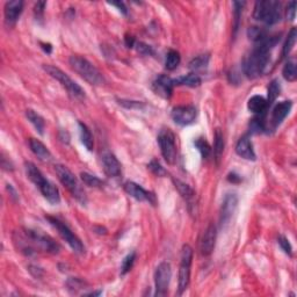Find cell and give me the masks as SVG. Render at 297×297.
<instances>
[{
    "mask_svg": "<svg viewBox=\"0 0 297 297\" xmlns=\"http://www.w3.org/2000/svg\"><path fill=\"white\" fill-rule=\"evenodd\" d=\"M172 119L179 126H189L194 122L196 116H198V110L194 106H177L172 109Z\"/></svg>",
    "mask_w": 297,
    "mask_h": 297,
    "instance_id": "cell-11",
    "label": "cell"
},
{
    "mask_svg": "<svg viewBox=\"0 0 297 297\" xmlns=\"http://www.w3.org/2000/svg\"><path fill=\"white\" fill-rule=\"evenodd\" d=\"M55 172H56L58 180H60L61 184L71 193V195L74 196L77 201L82 203V205H85L86 203L85 191L82 189L80 184H79L78 179L75 178V175L72 173L67 166H64V165H56V166H55Z\"/></svg>",
    "mask_w": 297,
    "mask_h": 297,
    "instance_id": "cell-5",
    "label": "cell"
},
{
    "mask_svg": "<svg viewBox=\"0 0 297 297\" xmlns=\"http://www.w3.org/2000/svg\"><path fill=\"white\" fill-rule=\"evenodd\" d=\"M29 148L30 150H32V152L35 154L40 160L50 161L51 158H53L51 152L48 150L46 145H44L41 141L36 140V138H29Z\"/></svg>",
    "mask_w": 297,
    "mask_h": 297,
    "instance_id": "cell-21",
    "label": "cell"
},
{
    "mask_svg": "<svg viewBox=\"0 0 297 297\" xmlns=\"http://www.w3.org/2000/svg\"><path fill=\"white\" fill-rule=\"evenodd\" d=\"M79 131H80L81 143L84 144V147L87 148L88 151H92L93 147H94V141H93L91 130L88 129V127L86 126V124L79 122Z\"/></svg>",
    "mask_w": 297,
    "mask_h": 297,
    "instance_id": "cell-28",
    "label": "cell"
},
{
    "mask_svg": "<svg viewBox=\"0 0 297 297\" xmlns=\"http://www.w3.org/2000/svg\"><path fill=\"white\" fill-rule=\"evenodd\" d=\"M208 63H209L208 55H200V56L195 57L194 60L189 63V68H191L193 71L205 70V69L208 67Z\"/></svg>",
    "mask_w": 297,
    "mask_h": 297,
    "instance_id": "cell-34",
    "label": "cell"
},
{
    "mask_svg": "<svg viewBox=\"0 0 297 297\" xmlns=\"http://www.w3.org/2000/svg\"><path fill=\"white\" fill-rule=\"evenodd\" d=\"M194 145H195V148L199 150V152L201 153L203 159H207V158L210 156V153H212V147H210L208 142L206 141V138H203V137L196 138V140L194 141Z\"/></svg>",
    "mask_w": 297,
    "mask_h": 297,
    "instance_id": "cell-31",
    "label": "cell"
},
{
    "mask_svg": "<svg viewBox=\"0 0 297 297\" xmlns=\"http://www.w3.org/2000/svg\"><path fill=\"white\" fill-rule=\"evenodd\" d=\"M70 67L75 74H78L80 77L88 82V84L100 86L105 82V78L101 72L93 65L91 62L86 60V58L74 55L69 60Z\"/></svg>",
    "mask_w": 297,
    "mask_h": 297,
    "instance_id": "cell-3",
    "label": "cell"
},
{
    "mask_svg": "<svg viewBox=\"0 0 297 297\" xmlns=\"http://www.w3.org/2000/svg\"><path fill=\"white\" fill-rule=\"evenodd\" d=\"M26 116H27V119L29 120V122L32 123L34 127H35V129L39 131V134L43 135L44 129H46V121H44L43 117L33 109H27Z\"/></svg>",
    "mask_w": 297,
    "mask_h": 297,
    "instance_id": "cell-25",
    "label": "cell"
},
{
    "mask_svg": "<svg viewBox=\"0 0 297 297\" xmlns=\"http://www.w3.org/2000/svg\"><path fill=\"white\" fill-rule=\"evenodd\" d=\"M295 14H296V1H292L287 8V18H288L290 21H294L295 20Z\"/></svg>",
    "mask_w": 297,
    "mask_h": 297,
    "instance_id": "cell-42",
    "label": "cell"
},
{
    "mask_svg": "<svg viewBox=\"0 0 297 297\" xmlns=\"http://www.w3.org/2000/svg\"><path fill=\"white\" fill-rule=\"evenodd\" d=\"M174 86L175 85H182L188 86V87H198L201 85V78L199 77V74H189L182 77H179L177 79H173Z\"/></svg>",
    "mask_w": 297,
    "mask_h": 297,
    "instance_id": "cell-26",
    "label": "cell"
},
{
    "mask_svg": "<svg viewBox=\"0 0 297 297\" xmlns=\"http://www.w3.org/2000/svg\"><path fill=\"white\" fill-rule=\"evenodd\" d=\"M102 167L105 171L106 175H108L109 178H117L121 175V163L117 160V158L110 152H105L101 157Z\"/></svg>",
    "mask_w": 297,
    "mask_h": 297,
    "instance_id": "cell-17",
    "label": "cell"
},
{
    "mask_svg": "<svg viewBox=\"0 0 297 297\" xmlns=\"http://www.w3.org/2000/svg\"><path fill=\"white\" fill-rule=\"evenodd\" d=\"M126 43H127V46L129 47V48H133V47H135V44H136V42H135L134 37L133 36H129V35H128L126 37Z\"/></svg>",
    "mask_w": 297,
    "mask_h": 297,
    "instance_id": "cell-45",
    "label": "cell"
},
{
    "mask_svg": "<svg viewBox=\"0 0 297 297\" xmlns=\"http://www.w3.org/2000/svg\"><path fill=\"white\" fill-rule=\"evenodd\" d=\"M296 37H297V32H296L295 27H294V28H292V30H290L289 35H288V37H287V41H286L285 46H283L282 57H287L290 53H292V50L294 49V47H295Z\"/></svg>",
    "mask_w": 297,
    "mask_h": 297,
    "instance_id": "cell-32",
    "label": "cell"
},
{
    "mask_svg": "<svg viewBox=\"0 0 297 297\" xmlns=\"http://www.w3.org/2000/svg\"><path fill=\"white\" fill-rule=\"evenodd\" d=\"M158 144H159L161 154L167 164L173 165L177 160L178 148L175 143V135L170 129L160 130L157 137Z\"/></svg>",
    "mask_w": 297,
    "mask_h": 297,
    "instance_id": "cell-7",
    "label": "cell"
},
{
    "mask_svg": "<svg viewBox=\"0 0 297 297\" xmlns=\"http://www.w3.org/2000/svg\"><path fill=\"white\" fill-rule=\"evenodd\" d=\"M216 226L214 224H209V226L203 232L201 241H200V251L205 257L213 253L216 243Z\"/></svg>",
    "mask_w": 297,
    "mask_h": 297,
    "instance_id": "cell-14",
    "label": "cell"
},
{
    "mask_svg": "<svg viewBox=\"0 0 297 297\" xmlns=\"http://www.w3.org/2000/svg\"><path fill=\"white\" fill-rule=\"evenodd\" d=\"M236 152L239 157L244 158L247 160H255V152L253 150V145L252 142L247 136L241 137L236 145Z\"/></svg>",
    "mask_w": 297,
    "mask_h": 297,
    "instance_id": "cell-19",
    "label": "cell"
},
{
    "mask_svg": "<svg viewBox=\"0 0 297 297\" xmlns=\"http://www.w3.org/2000/svg\"><path fill=\"white\" fill-rule=\"evenodd\" d=\"M173 87H174L173 79L164 74L159 75V77L153 81V85H152V88L153 91L156 92V94L160 95L161 98L164 99L171 98L172 92H173Z\"/></svg>",
    "mask_w": 297,
    "mask_h": 297,
    "instance_id": "cell-16",
    "label": "cell"
},
{
    "mask_svg": "<svg viewBox=\"0 0 297 297\" xmlns=\"http://www.w3.org/2000/svg\"><path fill=\"white\" fill-rule=\"evenodd\" d=\"M282 74H283V78H285L286 80L290 81V82L296 80L297 71H296L295 61L292 60V61L287 62L285 68H283V70H282Z\"/></svg>",
    "mask_w": 297,
    "mask_h": 297,
    "instance_id": "cell-30",
    "label": "cell"
},
{
    "mask_svg": "<svg viewBox=\"0 0 297 297\" xmlns=\"http://www.w3.org/2000/svg\"><path fill=\"white\" fill-rule=\"evenodd\" d=\"M253 18L265 25H275L281 20V2L274 0L255 2Z\"/></svg>",
    "mask_w": 297,
    "mask_h": 297,
    "instance_id": "cell-4",
    "label": "cell"
},
{
    "mask_svg": "<svg viewBox=\"0 0 297 297\" xmlns=\"http://www.w3.org/2000/svg\"><path fill=\"white\" fill-rule=\"evenodd\" d=\"M23 9V1L21 0H13L7 1L5 4L4 13H5V22L8 27L14 26L18 21L20 15H21Z\"/></svg>",
    "mask_w": 297,
    "mask_h": 297,
    "instance_id": "cell-13",
    "label": "cell"
},
{
    "mask_svg": "<svg viewBox=\"0 0 297 297\" xmlns=\"http://www.w3.org/2000/svg\"><path fill=\"white\" fill-rule=\"evenodd\" d=\"M123 188L128 195H130L131 198L136 199L137 201H147L153 206L156 205V198H154L152 193L145 191L142 186L136 184V182L127 181L126 184H124Z\"/></svg>",
    "mask_w": 297,
    "mask_h": 297,
    "instance_id": "cell-12",
    "label": "cell"
},
{
    "mask_svg": "<svg viewBox=\"0 0 297 297\" xmlns=\"http://www.w3.org/2000/svg\"><path fill=\"white\" fill-rule=\"evenodd\" d=\"M181 57L180 54L175 50H170L166 55V62H165V67H166L167 70L173 71L179 67L180 64Z\"/></svg>",
    "mask_w": 297,
    "mask_h": 297,
    "instance_id": "cell-29",
    "label": "cell"
},
{
    "mask_svg": "<svg viewBox=\"0 0 297 297\" xmlns=\"http://www.w3.org/2000/svg\"><path fill=\"white\" fill-rule=\"evenodd\" d=\"M172 278L171 265L166 261L160 262L154 272V285H156V295L165 296L167 294Z\"/></svg>",
    "mask_w": 297,
    "mask_h": 297,
    "instance_id": "cell-10",
    "label": "cell"
},
{
    "mask_svg": "<svg viewBox=\"0 0 297 297\" xmlns=\"http://www.w3.org/2000/svg\"><path fill=\"white\" fill-rule=\"evenodd\" d=\"M248 37L254 42H260L266 37V34L262 29L258 28V27H252V28L248 29Z\"/></svg>",
    "mask_w": 297,
    "mask_h": 297,
    "instance_id": "cell-38",
    "label": "cell"
},
{
    "mask_svg": "<svg viewBox=\"0 0 297 297\" xmlns=\"http://www.w3.org/2000/svg\"><path fill=\"white\" fill-rule=\"evenodd\" d=\"M247 108L250 112L257 114V115H264L268 108L267 100L260 95H253L248 100Z\"/></svg>",
    "mask_w": 297,
    "mask_h": 297,
    "instance_id": "cell-23",
    "label": "cell"
},
{
    "mask_svg": "<svg viewBox=\"0 0 297 297\" xmlns=\"http://www.w3.org/2000/svg\"><path fill=\"white\" fill-rule=\"evenodd\" d=\"M25 170H26V174L27 177L30 181L33 182L34 185L39 186L42 184V182L46 180V178H44V175L42 174V172H41L39 168L35 166V164L30 163V161H26L25 163Z\"/></svg>",
    "mask_w": 297,
    "mask_h": 297,
    "instance_id": "cell-24",
    "label": "cell"
},
{
    "mask_svg": "<svg viewBox=\"0 0 297 297\" xmlns=\"http://www.w3.org/2000/svg\"><path fill=\"white\" fill-rule=\"evenodd\" d=\"M135 260H136V252H131L130 254H128L124 260L122 261V266H121V274L124 275L128 272L131 271V268L134 267Z\"/></svg>",
    "mask_w": 297,
    "mask_h": 297,
    "instance_id": "cell-36",
    "label": "cell"
},
{
    "mask_svg": "<svg viewBox=\"0 0 297 297\" xmlns=\"http://www.w3.org/2000/svg\"><path fill=\"white\" fill-rule=\"evenodd\" d=\"M47 220L49 221V223L53 225L55 229L57 230V232L60 233V236L67 241L72 250H74L77 254H84L85 253V246L81 243V240L75 236L74 232H72V230L69 227L67 224L61 222L60 220L55 219V217L48 216Z\"/></svg>",
    "mask_w": 297,
    "mask_h": 297,
    "instance_id": "cell-8",
    "label": "cell"
},
{
    "mask_svg": "<svg viewBox=\"0 0 297 297\" xmlns=\"http://www.w3.org/2000/svg\"><path fill=\"white\" fill-rule=\"evenodd\" d=\"M238 205V198L236 194H227L224 199V201L222 203V208H221V224L222 225H226L227 223L230 222L231 217L236 212Z\"/></svg>",
    "mask_w": 297,
    "mask_h": 297,
    "instance_id": "cell-15",
    "label": "cell"
},
{
    "mask_svg": "<svg viewBox=\"0 0 297 297\" xmlns=\"http://www.w3.org/2000/svg\"><path fill=\"white\" fill-rule=\"evenodd\" d=\"M173 182L175 185V188H177L178 192L180 193V195L186 200V201H187L188 206L196 207V202H195L196 193L194 192V189H193L191 186H188L187 184H185V182H182L180 180H175L174 179Z\"/></svg>",
    "mask_w": 297,
    "mask_h": 297,
    "instance_id": "cell-22",
    "label": "cell"
},
{
    "mask_svg": "<svg viewBox=\"0 0 297 297\" xmlns=\"http://www.w3.org/2000/svg\"><path fill=\"white\" fill-rule=\"evenodd\" d=\"M292 107H293V102L290 101V100H288V101L279 102L278 105L273 108L272 119H271L273 129H276V128L282 123V121L288 116L290 110H292Z\"/></svg>",
    "mask_w": 297,
    "mask_h": 297,
    "instance_id": "cell-18",
    "label": "cell"
},
{
    "mask_svg": "<svg viewBox=\"0 0 297 297\" xmlns=\"http://www.w3.org/2000/svg\"><path fill=\"white\" fill-rule=\"evenodd\" d=\"M280 91H281L280 82L278 79H274V80L271 81V84L268 86V99H267L268 107L272 106L273 102H274L276 98L280 95Z\"/></svg>",
    "mask_w": 297,
    "mask_h": 297,
    "instance_id": "cell-33",
    "label": "cell"
},
{
    "mask_svg": "<svg viewBox=\"0 0 297 297\" xmlns=\"http://www.w3.org/2000/svg\"><path fill=\"white\" fill-rule=\"evenodd\" d=\"M136 49L140 54L142 55H145V56H151V55L154 54L153 51V48L151 46H148L147 43H143V42H136Z\"/></svg>",
    "mask_w": 297,
    "mask_h": 297,
    "instance_id": "cell-40",
    "label": "cell"
},
{
    "mask_svg": "<svg viewBox=\"0 0 297 297\" xmlns=\"http://www.w3.org/2000/svg\"><path fill=\"white\" fill-rule=\"evenodd\" d=\"M41 46H42V49L46 51V53H48V54H50L51 53V50H53V47H51V44H46V43H41Z\"/></svg>",
    "mask_w": 297,
    "mask_h": 297,
    "instance_id": "cell-46",
    "label": "cell"
},
{
    "mask_svg": "<svg viewBox=\"0 0 297 297\" xmlns=\"http://www.w3.org/2000/svg\"><path fill=\"white\" fill-rule=\"evenodd\" d=\"M278 243H279L280 246H281V248H282L283 252H285L286 254L292 255V253H293V247H292V245H290L289 240L287 239L286 237L280 236V237L278 238Z\"/></svg>",
    "mask_w": 297,
    "mask_h": 297,
    "instance_id": "cell-41",
    "label": "cell"
},
{
    "mask_svg": "<svg viewBox=\"0 0 297 297\" xmlns=\"http://www.w3.org/2000/svg\"><path fill=\"white\" fill-rule=\"evenodd\" d=\"M80 178L82 182L88 187H101L102 186V181L98 177L89 174L87 172H81Z\"/></svg>",
    "mask_w": 297,
    "mask_h": 297,
    "instance_id": "cell-35",
    "label": "cell"
},
{
    "mask_svg": "<svg viewBox=\"0 0 297 297\" xmlns=\"http://www.w3.org/2000/svg\"><path fill=\"white\" fill-rule=\"evenodd\" d=\"M13 240L16 248L26 255H33L37 252L49 254H57L60 252V245L53 238L30 229L16 231Z\"/></svg>",
    "mask_w": 297,
    "mask_h": 297,
    "instance_id": "cell-1",
    "label": "cell"
},
{
    "mask_svg": "<svg viewBox=\"0 0 297 297\" xmlns=\"http://www.w3.org/2000/svg\"><path fill=\"white\" fill-rule=\"evenodd\" d=\"M245 5V2H233L234 6V25H233V29H234V34L237 33L238 29V25H239V18H240V13L241 9H243V6Z\"/></svg>",
    "mask_w": 297,
    "mask_h": 297,
    "instance_id": "cell-39",
    "label": "cell"
},
{
    "mask_svg": "<svg viewBox=\"0 0 297 297\" xmlns=\"http://www.w3.org/2000/svg\"><path fill=\"white\" fill-rule=\"evenodd\" d=\"M110 5L116 6V7L123 13V14H127V8H126V6H124L123 2H120V1L119 2H110Z\"/></svg>",
    "mask_w": 297,
    "mask_h": 297,
    "instance_id": "cell-44",
    "label": "cell"
},
{
    "mask_svg": "<svg viewBox=\"0 0 297 297\" xmlns=\"http://www.w3.org/2000/svg\"><path fill=\"white\" fill-rule=\"evenodd\" d=\"M37 188L40 189L42 195L51 203V205H58V203L61 202V195L57 187L51 184L49 180H47V179Z\"/></svg>",
    "mask_w": 297,
    "mask_h": 297,
    "instance_id": "cell-20",
    "label": "cell"
},
{
    "mask_svg": "<svg viewBox=\"0 0 297 297\" xmlns=\"http://www.w3.org/2000/svg\"><path fill=\"white\" fill-rule=\"evenodd\" d=\"M278 37H265L244 61L243 70L248 78L253 79L264 74L271 61V49L278 42Z\"/></svg>",
    "mask_w": 297,
    "mask_h": 297,
    "instance_id": "cell-2",
    "label": "cell"
},
{
    "mask_svg": "<svg viewBox=\"0 0 297 297\" xmlns=\"http://www.w3.org/2000/svg\"><path fill=\"white\" fill-rule=\"evenodd\" d=\"M148 170L152 172L154 175H157V177H164V175H166V171L164 170V167L161 166L159 161L156 159L151 160L150 164L148 165Z\"/></svg>",
    "mask_w": 297,
    "mask_h": 297,
    "instance_id": "cell-37",
    "label": "cell"
},
{
    "mask_svg": "<svg viewBox=\"0 0 297 297\" xmlns=\"http://www.w3.org/2000/svg\"><path fill=\"white\" fill-rule=\"evenodd\" d=\"M193 260V250L189 245H184L181 251L180 268H179V294L188 288L191 281V267Z\"/></svg>",
    "mask_w": 297,
    "mask_h": 297,
    "instance_id": "cell-9",
    "label": "cell"
},
{
    "mask_svg": "<svg viewBox=\"0 0 297 297\" xmlns=\"http://www.w3.org/2000/svg\"><path fill=\"white\" fill-rule=\"evenodd\" d=\"M46 5H47V2H44V1H40L35 5V9H34V12H35L36 18H42Z\"/></svg>",
    "mask_w": 297,
    "mask_h": 297,
    "instance_id": "cell-43",
    "label": "cell"
},
{
    "mask_svg": "<svg viewBox=\"0 0 297 297\" xmlns=\"http://www.w3.org/2000/svg\"><path fill=\"white\" fill-rule=\"evenodd\" d=\"M44 71L47 72L50 77H53L54 79L60 82V84L63 86V87L67 89L69 92V94L74 96L75 99H84L85 98V91L81 88V86H79L77 82L69 77V75L58 69L55 65H50V64H46L43 65Z\"/></svg>",
    "mask_w": 297,
    "mask_h": 297,
    "instance_id": "cell-6",
    "label": "cell"
},
{
    "mask_svg": "<svg viewBox=\"0 0 297 297\" xmlns=\"http://www.w3.org/2000/svg\"><path fill=\"white\" fill-rule=\"evenodd\" d=\"M214 138H215V141H214V156H215V159L219 164L224 152V137L221 129H216Z\"/></svg>",
    "mask_w": 297,
    "mask_h": 297,
    "instance_id": "cell-27",
    "label": "cell"
}]
</instances>
